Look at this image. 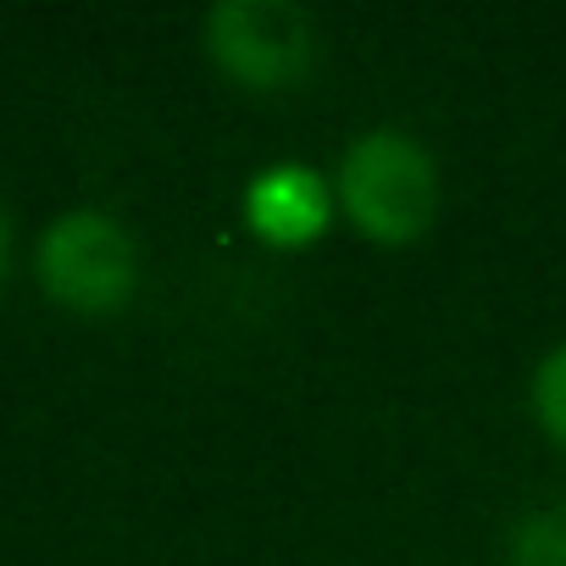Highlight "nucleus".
<instances>
[{"instance_id": "2", "label": "nucleus", "mask_w": 566, "mask_h": 566, "mask_svg": "<svg viewBox=\"0 0 566 566\" xmlns=\"http://www.w3.org/2000/svg\"><path fill=\"white\" fill-rule=\"evenodd\" d=\"M34 272L56 306L84 312V317H112L139 290V250L112 211L73 206L45 222Z\"/></svg>"}, {"instance_id": "5", "label": "nucleus", "mask_w": 566, "mask_h": 566, "mask_svg": "<svg viewBox=\"0 0 566 566\" xmlns=\"http://www.w3.org/2000/svg\"><path fill=\"white\" fill-rule=\"evenodd\" d=\"M511 566H566V505H544L516 522Z\"/></svg>"}, {"instance_id": "1", "label": "nucleus", "mask_w": 566, "mask_h": 566, "mask_svg": "<svg viewBox=\"0 0 566 566\" xmlns=\"http://www.w3.org/2000/svg\"><path fill=\"white\" fill-rule=\"evenodd\" d=\"M339 206L378 244H411L439 217V167L400 128L361 134L339 161Z\"/></svg>"}, {"instance_id": "7", "label": "nucleus", "mask_w": 566, "mask_h": 566, "mask_svg": "<svg viewBox=\"0 0 566 566\" xmlns=\"http://www.w3.org/2000/svg\"><path fill=\"white\" fill-rule=\"evenodd\" d=\"M7 255H12V222H7V206H0V272H7Z\"/></svg>"}, {"instance_id": "6", "label": "nucleus", "mask_w": 566, "mask_h": 566, "mask_svg": "<svg viewBox=\"0 0 566 566\" xmlns=\"http://www.w3.org/2000/svg\"><path fill=\"white\" fill-rule=\"evenodd\" d=\"M533 417H538V428L566 450V345H555V350L533 367Z\"/></svg>"}, {"instance_id": "4", "label": "nucleus", "mask_w": 566, "mask_h": 566, "mask_svg": "<svg viewBox=\"0 0 566 566\" xmlns=\"http://www.w3.org/2000/svg\"><path fill=\"white\" fill-rule=\"evenodd\" d=\"M244 222L266 244L295 250V244L323 239V228L334 222V195H328V184L312 167L277 161V167H266V172L250 178V189H244Z\"/></svg>"}, {"instance_id": "3", "label": "nucleus", "mask_w": 566, "mask_h": 566, "mask_svg": "<svg viewBox=\"0 0 566 566\" xmlns=\"http://www.w3.org/2000/svg\"><path fill=\"white\" fill-rule=\"evenodd\" d=\"M200 34L211 62L244 90H290L317 62V23L290 0H222Z\"/></svg>"}]
</instances>
